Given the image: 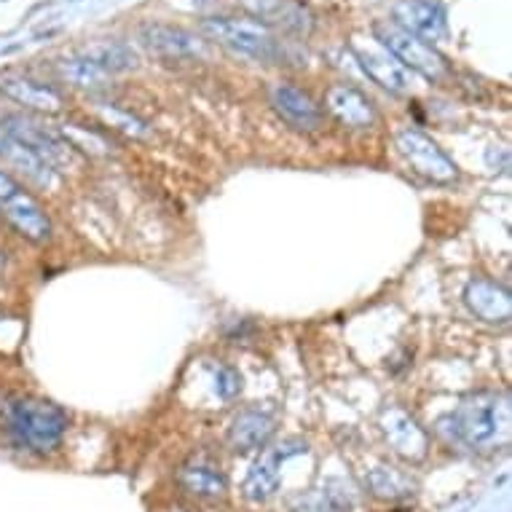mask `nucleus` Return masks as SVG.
<instances>
[{
    "label": "nucleus",
    "mask_w": 512,
    "mask_h": 512,
    "mask_svg": "<svg viewBox=\"0 0 512 512\" xmlns=\"http://www.w3.org/2000/svg\"><path fill=\"white\" fill-rule=\"evenodd\" d=\"M306 454V443L303 440H285V443L269 445L258 462L252 464L247 478H244V496L250 502H269L271 496L279 491L282 483V467H285L293 456Z\"/></svg>",
    "instance_id": "6e6552de"
},
{
    "label": "nucleus",
    "mask_w": 512,
    "mask_h": 512,
    "mask_svg": "<svg viewBox=\"0 0 512 512\" xmlns=\"http://www.w3.org/2000/svg\"><path fill=\"white\" fill-rule=\"evenodd\" d=\"M0 129L6 135L17 137L19 143H25L27 148H33L43 161H49L51 167L57 169H68L76 167L81 156H78L76 145H70L65 137L49 129V126L38 124L35 118L30 116H6L0 121Z\"/></svg>",
    "instance_id": "423d86ee"
},
{
    "label": "nucleus",
    "mask_w": 512,
    "mask_h": 512,
    "mask_svg": "<svg viewBox=\"0 0 512 512\" xmlns=\"http://www.w3.org/2000/svg\"><path fill=\"white\" fill-rule=\"evenodd\" d=\"M397 151L403 153V159L411 164L413 172L429 183L451 185L459 180V167L448 159V153L432 137H427L419 129H403L397 135Z\"/></svg>",
    "instance_id": "0eeeda50"
},
{
    "label": "nucleus",
    "mask_w": 512,
    "mask_h": 512,
    "mask_svg": "<svg viewBox=\"0 0 512 512\" xmlns=\"http://www.w3.org/2000/svg\"><path fill=\"white\" fill-rule=\"evenodd\" d=\"M464 303L475 317L491 325H504L512 317L510 290L494 279H472L470 285L464 287Z\"/></svg>",
    "instance_id": "ddd939ff"
},
{
    "label": "nucleus",
    "mask_w": 512,
    "mask_h": 512,
    "mask_svg": "<svg viewBox=\"0 0 512 512\" xmlns=\"http://www.w3.org/2000/svg\"><path fill=\"white\" fill-rule=\"evenodd\" d=\"M293 512H352V494L341 483H325L322 488L295 496Z\"/></svg>",
    "instance_id": "5701e85b"
},
{
    "label": "nucleus",
    "mask_w": 512,
    "mask_h": 512,
    "mask_svg": "<svg viewBox=\"0 0 512 512\" xmlns=\"http://www.w3.org/2000/svg\"><path fill=\"white\" fill-rule=\"evenodd\" d=\"M381 432L387 437L389 448L395 451L400 459L411 464H419L427 459L429 437L419 421L413 419L411 413L403 408H389L381 413Z\"/></svg>",
    "instance_id": "9d476101"
},
{
    "label": "nucleus",
    "mask_w": 512,
    "mask_h": 512,
    "mask_svg": "<svg viewBox=\"0 0 512 512\" xmlns=\"http://www.w3.org/2000/svg\"><path fill=\"white\" fill-rule=\"evenodd\" d=\"M271 105L279 113L282 121L301 129V132H314L322 124V108H319L309 92H303L293 84H274L271 86Z\"/></svg>",
    "instance_id": "f8f14e48"
},
{
    "label": "nucleus",
    "mask_w": 512,
    "mask_h": 512,
    "mask_svg": "<svg viewBox=\"0 0 512 512\" xmlns=\"http://www.w3.org/2000/svg\"><path fill=\"white\" fill-rule=\"evenodd\" d=\"M365 486L376 499H384V502H400V499H408L413 494V483L405 472L389 467V464H376L365 472Z\"/></svg>",
    "instance_id": "4be33fe9"
},
{
    "label": "nucleus",
    "mask_w": 512,
    "mask_h": 512,
    "mask_svg": "<svg viewBox=\"0 0 512 512\" xmlns=\"http://www.w3.org/2000/svg\"><path fill=\"white\" fill-rule=\"evenodd\" d=\"M395 25L421 41H440L448 30V19L440 0H400L395 6Z\"/></svg>",
    "instance_id": "9b49d317"
},
{
    "label": "nucleus",
    "mask_w": 512,
    "mask_h": 512,
    "mask_svg": "<svg viewBox=\"0 0 512 512\" xmlns=\"http://www.w3.org/2000/svg\"><path fill=\"white\" fill-rule=\"evenodd\" d=\"M9 419L19 440L33 451H54L68 429L65 411L46 400H17L11 405Z\"/></svg>",
    "instance_id": "7ed1b4c3"
},
{
    "label": "nucleus",
    "mask_w": 512,
    "mask_h": 512,
    "mask_svg": "<svg viewBox=\"0 0 512 512\" xmlns=\"http://www.w3.org/2000/svg\"><path fill=\"white\" fill-rule=\"evenodd\" d=\"M376 38L397 62H403L411 73H419L427 81H443L451 73L445 57L432 43L421 41V38H416V35L403 30V27H397L395 22H378Z\"/></svg>",
    "instance_id": "20e7f679"
},
{
    "label": "nucleus",
    "mask_w": 512,
    "mask_h": 512,
    "mask_svg": "<svg viewBox=\"0 0 512 512\" xmlns=\"http://www.w3.org/2000/svg\"><path fill=\"white\" fill-rule=\"evenodd\" d=\"M0 92L19 102V105H25V108L38 110V113H59L65 108V100L54 86L35 81L30 76H22V73H3L0 76Z\"/></svg>",
    "instance_id": "2eb2a0df"
},
{
    "label": "nucleus",
    "mask_w": 512,
    "mask_h": 512,
    "mask_svg": "<svg viewBox=\"0 0 512 512\" xmlns=\"http://www.w3.org/2000/svg\"><path fill=\"white\" fill-rule=\"evenodd\" d=\"M354 57L362 65V70L368 73L370 81H376L378 86H384L392 94H411L413 92V73L405 68L403 62H397L387 49H354Z\"/></svg>",
    "instance_id": "4468645a"
},
{
    "label": "nucleus",
    "mask_w": 512,
    "mask_h": 512,
    "mask_svg": "<svg viewBox=\"0 0 512 512\" xmlns=\"http://www.w3.org/2000/svg\"><path fill=\"white\" fill-rule=\"evenodd\" d=\"M0 212L30 242L46 244L51 239V220L46 210L3 167H0Z\"/></svg>",
    "instance_id": "39448f33"
},
{
    "label": "nucleus",
    "mask_w": 512,
    "mask_h": 512,
    "mask_svg": "<svg viewBox=\"0 0 512 512\" xmlns=\"http://www.w3.org/2000/svg\"><path fill=\"white\" fill-rule=\"evenodd\" d=\"M140 41L151 54L161 59H175V62L204 59L210 54L202 38H196L194 33H188L183 27L161 25V22H148V25L140 27Z\"/></svg>",
    "instance_id": "1a4fd4ad"
},
{
    "label": "nucleus",
    "mask_w": 512,
    "mask_h": 512,
    "mask_svg": "<svg viewBox=\"0 0 512 512\" xmlns=\"http://www.w3.org/2000/svg\"><path fill=\"white\" fill-rule=\"evenodd\" d=\"M204 33L212 41L223 43L228 49L247 54L252 59H261L269 65H277L287 57L285 46L277 41V35L269 27L255 22V19H231V17H212L202 22Z\"/></svg>",
    "instance_id": "f03ea898"
},
{
    "label": "nucleus",
    "mask_w": 512,
    "mask_h": 512,
    "mask_svg": "<svg viewBox=\"0 0 512 512\" xmlns=\"http://www.w3.org/2000/svg\"><path fill=\"white\" fill-rule=\"evenodd\" d=\"M0 156L9 164L11 169H19L27 180H33L38 185H54L57 180V169L51 167L49 161H43L33 148H27L25 143H19L17 137L6 135L0 129Z\"/></svg>",
    "instance_id": "aec40b11"
},
{
    "label": "nucleus",
    "mask_w": 512,
    "mask_h": 512,
    "mask_svg": "<svg viewBox=\"0 0 512 512\" xmlns=\"http://www.w3.org/2000/svg\"><path fill=\"white\" fill-rule=\"evenodd\" d=\"M244 9L250 11L258 22H266V25H274L295 35H306L314 25L309 11L293 0H244Z\"/></svg>",
    "instance_id": "f3484780"
},
{
    "label": "nucleus",
    "mask_w": 512,
    "mask_h": 512,
    "mask_svg": "<svg viewBox=\"0 0 512 512\" xmlns=\"http://www.w3.org/2000/svg\"><path fill=\"white\" fill-rule=\"evenodd\" d=\"M59 76L68 78L70 84H76V86H102L105 81H108V76H105L102 70H97L94 65H89V62L81 57L59 62Z\"/></svg>",
    "instance_id": "b1692460"
},
{
    "label": "nucleus",
    "mask_w": 512,
    "mask_h": 512,
    "mask_svg": "<svg viewBox=\"0 0 512 512\" xmlns=\"http://www.w3.org/2000/svg\"><path fill=\"white\" fill-rule=\"evenodd\" d=\"M177 483H180L185 494L204 499V502H218L228 494L226 472L215 467V464L202 462V459L183 464L180 472H177Z\"/></svg>",
    "instance_id": "6ab92c4d"
},
{
    "label": "nucleus",
    "mask_w": 512,
    "mask_h": 512,
    "mask_svg": "<svg viewBox=\"0 0 512 512\" xmlns=\"http://www.w3.org/2000/svg\"><path fill=\"white\" fill-rule=\"evenodd\" d=\"M215 389H218V395L223 400H231V397L242 392V376L234 368H228V365H218L215 368Z\"/></svg>",
    "instance_id": "393cba45"
},
{
    "label": "nucleus",
    "mask_w": 512,
    "mask_h": 512,
    "mask_svg": "<svg viewBox=\"0 0 512 512\" xmlns=\"http://www.w3.org/2000/svg\"><path fill=\"white\" fill-rule=\"evenodd\" d=\"M328 110L349 129H370L376 124V108L373 102L349 84L330 86Z\"/></svg>",
    "instance_id": "a211bd4d"
},
{
    "label": "nucleus",
    "mask_w": 512,
    "mask_h": 512,
    "mask_svg": "<svg viewBox=\"0 0 512 512\" xmlns=\"http://www.w3.org/2000/svg\"><path fill=\"white\" fill-rule=\"evenodd\" d=\"M277 432V419L266 411H247L236 413L231 427H228V443L239 454H250V451H261L271 443V437Z\"/></svg>",
    "instance_id": "dca6fc26"
},
{
    "label": "nucleus",
    "mask_w": 512,
    "mask_h": 512,
    "mask_svg": "<svg viewBox=\"0 0 512 512\" xmlns=\"http://www.w3.org/2000/svg\"><path fill=\"white\" fill-rule=\"evenodd\" d=\"M456 437L470 448H496L510 440V397L502 392L467 395L454 411Z\"/></svg>",
    "instance_id": "f257e3e1"
},
{
    "label": "nucleus",
    "mask_w": 512,
    "mask_h": 512,
    "mask_svg": "<svg viewBox=\"0 0 512 512\" xmlns=\"http://www.w3.org/2000/svg\"><path fill=\"white\" fill-rule=\"evenodd\" d=\"M78 57L86 59L97 70H102L105 76L137 68V54L132 51V46H126L121 41H94L78 51Z\"/></svg>",
    "instance_id": "412c9836"
}]
</instances>
